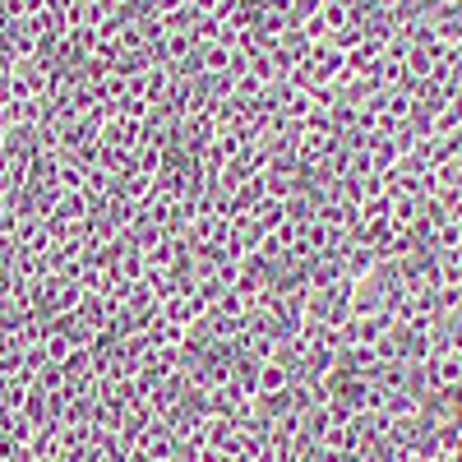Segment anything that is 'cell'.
Segmentation results:
<instances>
[{
  "mask_svg": "<svg viewBox=\"0 0 462 462\" xmlns=\"http://www.w3.org/2000/svg\"><path fill=\"white\" fill-rule=\"evenodd\" d=\"M282 379H287V374H282V370H278V365H268V370H263V379H259V383H263V393H278V389H282Z\"/></svg>",
  "mask_w": 462,
  "mask_h": 462,
  "instance_id": "6da1fadb",
  "label": "cell"
},
{
  "mask_svg": "<svg viewBox=\"0 0 462 462\" xmlns=\"http://www.w3.org/2000/svg\"><path fill=\"white\" fill-rule=\"evenodd\" d=\"M439 379H462V361H453V356H448V361L439 365Z\"/></svg>",
  "mask_w": 462,
  "mask_h": 462,
  "instance_id": "7a4b0ae2",
  "label": "cell"
}]
</instances>
